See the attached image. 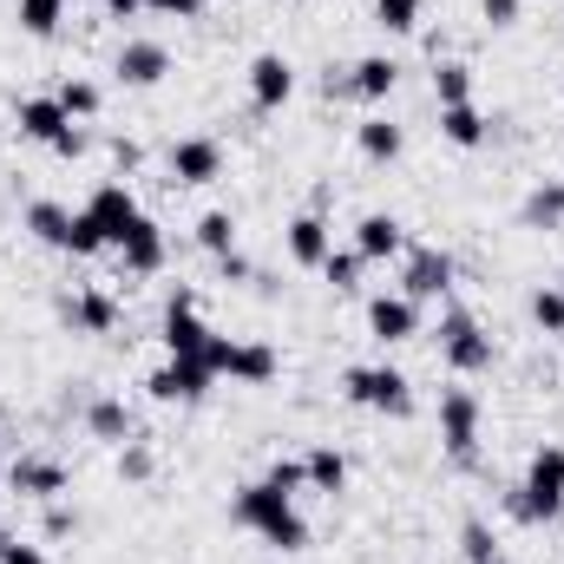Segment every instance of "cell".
Masks as SVG:
<instances>
[{
  "mask_svg": "<svg viewBox=\"0 0 564 564\" xmlns=\"http://www.w3.org/2000/svg\"><path fill=\"white\" fill-rule=\"evenodd\" d=\"M519 217H525V230H564V177H545Z\"/></svg>",
  "mask_w": 564,
  "mask_h": 564,
  "instance_id": "27",
  "label": "cell"
},
{
  "mask_svg": "<svg viewBox=\"0 0 564 564\" xmlns=\"http://www.w3.org/2000/svg\"><path fill=\"white\" fill-rule=\"evenodd\" d=\"M197 250L230 257V250H237V217H230V210H204V217H197Z\"/></svg>",
  "mask_w": 564,
  "mask_h": 564,
  "instance_id": "29",
  "label": "cell"
},
{
  "mask_svg": "<svg viewBox=\"0 0 564 564\" xmlns=\"http://www.w3.org/2000/svg\"><path fill=\"white\" fill-rule=\"evenodd\" d=\"M40 532H46V539H73V532H79V512H73V506H59V499H46Z\"/></svg>",
  "mask_w": 564,
  "mask_h": 564,
  "instance_id": "38",
  "label": "cell"
},
{
  "mask_svg": "<svg viewBox=\"0 0 564 564\" xmlns=\"http://www.w3.org/2000/svg\"><path fill=\"white\" fill-rule=\"evenodd\" d=\"M558 289H564V276H558Z\"/></svg>",
  "mask_w": 564,
  "mask_h": 564,
  "instance_id": "47",
  "label": "cell"
},
{
  "mask_svg": "<svg viewBox=\"0 0 564 564\" xmlns=\"http://www.w3.org/2000/svg\"><path fill=\"white\" fill-rule=\"evenodd\" d=\"M86 433H93V440H106V446H126V440H139L132 408H126V401H112V394H93V401H86Z\"/></svg>",
  "mask_w": 564,
  "mask_h": 564,
  "instance_id": "22",
  "label": "cell"
},
{
  "mask_svg": "<svg viewBox=\"0 0 564 564\" xmlns=\"http://www.w3.org/2000/svg\"><path fill=\"white\" fill-rule=\"evenodd\" d=\"M361 270H368V263H361L355 250H328V263H322V276L335 282L341 295H355V289H361Z\"/></svg>",
  "mask_w": 564,
  "mask_h": 564,
  "instance_id": "31",
  "label": "cell"
},
{
  "mask_svg": "<svg viewBox=\"0 0 564 564\" xmlns=\"http://www.w3.org/2000/svg\"><path fill=\"white\" fill-rule=\"evenodd\" d=\"M492 564H499V558H492Z\"/></svg>",
  "mask_w": 564,
  "mask_h": 564,
  "instance_id": "48",
  "label": "cell"
},
{
  "mask_svg": "<svg viewBox=\"0 0 564 564\" xmlns=\"http://www.w3.org/2000/svg\"><path fill=\"white\" fill-rule=\"evenodd\" d=\"M86 217H93V224L106 230V243L119 250V243H126V230L139 224L144 210H139V197H132V184H126V177H106V184L86 197Z\"/></svg>",
  "mask_w": 564,
  "mask_h": 564,
  "instance_id": "9",
  "label": "cell"
},
{
  "mask_svg": "<svg viewBox=\"0 0 564 564\" xmlns=\"http://www.w3.org/2000/svg\"><path fill=\"white\" fill-rule=\"evenodd\" d=\"M112 73H119V86H132V93L164 86V73H171V46H164V40H126L119 59H112Z\"/></svg>",
  "mask_w": 564,
  "mask_h": 564,
  "instance_id": "13",
  "label": "cell"
},
{
  "mask_svg": "<svg viewBox=\"0 0 564 564\" xmlns=\"http://www.w3.org/2000/svg\"><path fill=\"white\" fill-rule=\"evenodd\" d=\"M210 335H217V328H210V322L197 315V302L177 289V295L164 302V355H171V361H204Z\"/></svg>",
  "mask_w": 564,
  "mask_h": 564,
  "instance_id": "8",
  "label": "cell"
},
{
  "mask_svg": "<svg viewBox=\"0 0 564 564\" xmlns=\"http://www.w3.org/2000/svg\"><path fill=\"white\" fill-rule=\"evenodd\" d=\"M164 164H171V177H177V184H191V191H197V184H217V177H224V144L210 139V132H191V139L171 144V158H164Z\"/></svg>",
  "mask_w": 564,
  "mask_h": 564,
  "instance_id": "11",
  "label": "cell"
},
{
  "mask_svg": "<svg viewBox=\"0 0 564 564\" xmlns=\"http://www.w3.org/2000/svg\"><path fill=\"white\" fill-rule=\"evenodd\" d=\"M355 144H361V158H375V164H394V158L408 151V132H401L394 119H361V126H355Z\"/></svg>",
  "mask_w": 564,
  "mask_h": 564,
  "instance_id": "26",
  "label": "cell"
},
{
  "mask_svg": "<svg viewBox=\"0 0 564 564\" xmlns=\"http://www.w3.org/2000/svg\"><path fill=\"white\" fill-rule=\"evenodd\" d=\"M532 322H539L545 335H564V289H558V282L532 295Z\"/></svg>",
  "mask_w": 564,
  "mask_h": 564,
  "instance_id": "35",
  "label": "cell"
},
{
  "mask_svg": "<svg viewBox=\"0 0 564 564\" xmlns=\"http://www.w3.org/2000/svg\"><path fill=\"white\" fill-rule=\"evenodd\" d=\"M151 473H158V453H151L144 440H126V446H119V479H132V486H144Z\"/></svg>",
  "mask_w": 564,
  "mask_h": 564,
  "instance_id": "33",
  "label": "cell"
},
{
  "mask_svg": "<svg viewBox=\"0 0 564 564\" xmlns=\"http://www.w3.org/2000/svg\"><path fill=\"white\" fill-rule=\"evenodd\" d=\"M401 295L408 302H440V295H453V257L446 250H408V263H401Z\"/></svg>",
  "mask_w": 564,
  "mask_h": 564,
  "instance_id": "10",
  "label": "cell"
},
{
  "mask_svg": "<svg viewBox=\"0 0 564 564\" xmlns=\"http://www.w3.org/2000/svg\"><path fill=\"white\" fill-rule=\"evenodd\" d=\"M421 7L426 0H375V20H381L388 33H414V26H421Z\"/></svg>",
  "mask_w": 564,
  "mask_h": 564,
  "instance_id": "34",
  "label": "cell"
},
{
  "mask_svg": "<svg viewBox=\"0 0 564 564\" xmlns=\"http://www.w3.org/2000/svg\"><path fill=\"white\" fill-rule=\"evenodd\" d=\"M440 139L459 144V151H479V144L492 139V119L479 106H440Z\"/></svg>",
  "mask_w": 564,
  "mask_h": 564,
  "instance_id": "24",
  "label": "cell"
},
{
  "mask_svg": "<svg viewBox=\"0 0 564 564\" xmlns=\"http://www.w3.org/2000/svg\"><path fill=\"white\" fill-rule=\"evenodd\" d=\"M217 270H224V282H257V270H250V257H243V250L217 257Z\"/></svg>",
  "mask_w": 564,
  "mask_h": 564,
  "instance_id": "43",
  "label": "cell"
},
{
  "mask_svg": "<svg viewBox=\"0 0 564 564\" xmlns=\"http://www.w3.org/2000/svg\"><path fill=\"white\" fill-rule=\"evenodd\" d=\"M230 519H237L243 532H257L263 545H276V552H302V545H308V519L295 512V492H282V486H270V479L237 486Z\"/></svg>",
  "mask_w": 564,
  "mask_h": 564,
  "instance_id": "1",
  "label": "cell"
},
{
  "mask_svg": "<svg viewBox=\"0 0 564 564\" xmlns=\"http://www.w3.org/2000/svg\"><path fill=\"white\" fill-rule=\"evenodd\" d=\"M368 335H375L381 348L414 341V335H421V302H408L401 289H394V295H368Z\"/></svg>",
  "mask_w": 564,
  "mask_h": 564,
  "instance_id": "12",
  "label": "cell"
},
{
  "mask_svg": "<svg viewBox=\"0 0 564 564\" xmlns=\"http://www.w3.org/2000/svg\"><path fill=\"white\" fill-rule=\"evenodd\" d=\"M289 93H295V66L282 53H257L250 59V106L276 112V106H289Z\"/></svg>",
  "mask_w": 564,
  "mask_h": 564,
  "instance_id": "17",
  "label": "cell"
},
{
  "mask_svg": "<svg viewBox=\"0 0 564 564\" xmlns=\"http://www.w3.org/2000/svg\"><path fill=\"white\" fill-rule=\"evenodd\" d=\"M302 479H308L315 492L335 499V492L348 486V459H341V446H308V453H302Z\"/></svg>",
  "mask_w": 564,
  "mask_h": 564,
  "instance_id": "25",
  "label": "cell"
},
{
  "mask_svg": "<svg viewBox=\"0 0 564 564\" xmlns=\"http://www.w3.org/2000/svg\"><path fill=\"white\" fill-rule=\"evenodd\" d=\"M53 151H59V158H86V132H79V126H73V132H66V139L53 144Z\"/></svg>",
  "mask_w": 564,
  "mask_h": 564,
  "instance_id": "44",
  "label": "cell"
},
{
  "mask_svg": "<svg viewBox=\"0 0 564 564\" xmlns=\"http://www.w3.org/2000/svg\"><path fill=\"white\" fill-rule=\"evenodd\" d=\"M263 479H270V486H282V492H295V486H308V479H302V459H276V466H270Z\"/></svg>",
  "mask_w": 564,
  "mask_h": 564,
  "instance_id": "39",
  "label": "cell"
},
{
  "mask_svg": "<svg viewBox=\"0 0 564 564\" xmlns=\"http://www.w3.org/2000/svg\"><path fill=\"white\" fill-rule=\"evenodd\" d=\"M433 99L440 106H473V66L466 59H433Z\"/></svg>",
  "mask_w": 564,
  "mask_h": 564,
  "instance_id": "28",
  "label": "cell"
},
{
  "mask_svg": "<svg viewBox=\"0 0 564 564\" xmlns=\"http://www.w3.org/2000/svg\"><path fill=\"white\" fill-rule=\"evenodd\" d=\"M0 564H46L40 545H20V539H0Z\"/></svg>",
  "mask_w": 564,
  "mask_h": 564,
  "instance_id": "42",
  "label": "cell"
},
{
  "mask_svg": "<svg viewBox=\"0 0 564 564\" xmlns=\"http://www.w3.org/2000/svg\"><path fill=\"white\" fill-rule=\"evenodd\" d=\"M210 381H217V375H210L204 361H164L144 388H151V401H184V408H191V401L210 394Z\"/></svg>",
  "mask_w": 564,
  "mask_h": 564,
  "instance_id": "16",
  "label": "cell"
},
{
  "mask_svg": "<svg viewBox=\"0 0 564 564\" xmlns=\"http://www.w3.org/2000/svg\"><path fill=\"white\" fill-rule=\"evenodd\" d=\"M512 519H525V525H558L564 519V446H539L532 453V466H525V479L512 486Z\"/></svg>",
  "mask_w": 564,
  "mask_h": 564,
  "instance_id": "2",
  "label": "cell"
},
{
  "mask_svg": "<svg viewBox=\"0 0 564 564\" xmlns=\"http://www.w3.org/2000/svg\"><path fill=\"white\" fill-rule=\"evenodd\" d=\"M204 368L224 381H243V388H270L282 375V355L270 341H230V335H210V348H204Z\"/></svg>",
  "mask_w": 564,
  "mask_h": 564,
  "instance_id": "3",
  "label": "cell"
},
{
  "mask_svg": "<svg viewBox=\"0 0 564 564\" xmlns=\"http://www.w3.org/2000/svg\"><path fill=\"white\" fill-rule=\"evenodd\" d=\"M59 315H66L79 335H112V328H119V302H112L106 289H79V295H66Z\"/></svg>",
  "mask_w": 564,
  "mask_h": 564,
  "instance_id": "20",
  "label": "cell"
},
{
  "mask_svg": "<svg viewBox=\"0 0 564 564\" xmlns=\"http://www.w3.org/2000/svg\"><path fill=\"white\" fill-rule=\"evenodd\" d=\"M13 126H20V139H33V144H46V151H53V144L66 139L79 119H66V106H59V99H20V106H13Z\"/></svg>",
  "mask_w": 564,
  "mask_h": 564,
  "instance_id": "18",
  "label": "cell"
},
{
  "mask_svg": "<svg viewBox=\"0 0 564 564\" xmlns=\"http://www.w3.org/2000/svg\"><path fill=\"white\" fill-rule=\"evenodd\" d=\"M53 99L66 106V119H93V112H99V86H93V79H66Z\"/></svg>",
  "mask_w": 564,
  "mask_h": 564,
  "instance_id": "32",
  "label": "cell"
},
{
  "mask_svg": "<svg viewBox=\"0 0 564 564\" xmlns=\"http://www.w3.org/2000/svg\"><path fill=\"white\" fill-rule=\"evenodd\" d=\"M119 257H126V276H158V270H164V230H158L151 217H139V224L126 230Z\"/></svg>",
  "mask_w": 564,
  "mask_h": 564,
  "instance_id": "21",
  "label": "cell"
},
{
  "mask_svg": "<svg viewBox=\"0 0 564 564\" xmlns=\"http://www.w3.org/2000/svg\"><path fill=\"white\" fill-rule=\"evenodd\" d=\"M355 257L361 263H388V257H408V224L388 217V210H368L355 224Z\"/></svg>",
  "mask_w": 564,
  "mask_h": 564,
  "instance_id": "15",
  "label": "cell"
},
{
  "mask_svg": "<svg viewBox=\"0 0 564 564\" xmlns=\"http://www.w3.org/2000/svg\"><path fill=\"white\" fill-rule=\"evenodd\" d=\"M26 230H33L46 250H73V210L53 204V197H33V204H26Z\"/></svg>",
  "mask_w": 564,
  "mask_h": 564,
  "instance_id": "23",
  "label": "cell"
},
{
  "mask_svg": "<svg viewBox=\"0 0 564 564\" xmlns=\"http://www.w3.org/2000/svg\"><path fill=\"white\" fill-rule=\"evenodd\" d=\"M139 7H144V0H106V13H119V20H132Z\"/></svg>",
  "mask_w": 564,
  "mask_h": 564,
  "instance_id": "46",
  "label": "cell"
},
{
  "mask_svg": "<svg viewBox=\"0 0 564 564\" xmlns=\"http://www.w3.org/2000/svg\"><path fill=\"white\" fill-rule=\"evenodd\" d=\"M99 250H112V243H106V230H99L86 210H73V250H66V257H99Z\"/></svg>",
  "mask_w": 564,
  "mask_h": 564,
  "instance_id": "36",
  "label": "cell"
},
{
  "mask_svg": "<svg viewBox=\"0 0 564 564\" xmlns=\"http://www.w3.org/2000/svg\"><path fill=\"white\" fill-rule=\"evenodd\" d=\"M322 86H328V99H361V106H381V99L401 86V66H394L388 53H368V59H355L348 73H328Z\"/></svg>",
  "mask_w": 564,
  "mask_h": 564,
  "instance_id": "7",
  "label": "cell"
},
{
  "mask_svg": "<svg viewBox=\"0 0 564 564\" xmlns=\"http://www.w3.org/2000/svg\"><path fill=\"white\" fill-rule=\"evenodd\" d=\"M486 26H519V0H479Z\"/></svg>",
  "mask_w": 564,
  "mask_h": 564,
  "instance_id": "40",
  "label": "cell"
},
{
  "mask_svg": "<svg viewBox=\"0 0 564 564\" xmlns=\"http://www.w3.org/2000/svg\"><path fill=\"white\" fill-rule=\"evenodd\" d=\"M492 355H499V348H492V335L479 328V315L453 302V308L440 315V361H446L453 375H486Z\"/></svg>",
  "mask_w": 564,
  "mask_h": 564,
  "instance_id": "4",
  "label": "cell"
},
{
  "mask_svg": "<svg viewBox=\"0 0 564 564\" xmlns=\"http://www.w3.org/2000/svg\"><path fill=\"white\" fill-rule=\"evenodd\" d=\"M7 486H13V492H26V499H66L73 473H66L59 459H46V453H20V459L7 466Z\"/></svg>",
  "mask_w": 564,
  "mask_h": 564,
  "instance_id": "14",
  "label": "cell"
},
{
  "mask_svg": "<svg viewBox=\"0 0 564 564\" xmlns=\"http://www.w3.org/2000/svg\"><path fill=\"white\" fill-rule=\"evenodd\" d=\"M479 394L473 388H446L440 394V446H446V459L459 466V473H473L479 466Z\"/></svg>",
  "mask_w": 564,
  "mask_h": 564,
  "instance_id": "6",
  "label": "cell"
},
{
  "mask_svg": "<svg viewBox=\"0 0 564 564\" xmlns=\"http://www.w3.org/2000/svg\"><path fill=\"white\" fill-rule=\"evenodd\" d=\"M459 552H466L473 564H492V558H499V552H492V532H486V519H466V525H459Z\"/></svg>",
  "mask_w": 564,
  "mask_h": 564,
  "instance_id": "37",
  "label": "cell"
},
{
  "mask_svg": "<svg viewBox=\"0 0 564 564\" xmlns=\"http://www.w3.org/2000/svg\"><path fill=\"white\" fill-rule=\"evenodd\" d=\"M328 250H335L328 217H322V210H302V217L289 224V257H295L302 270H322V263H328Z\"/></svg>",
  "mask_w": 564,
  "mask_h": 564,
  "instance_id": "19",
  "label": "cell"
},
{
  "mask_svg": "<svg viewBox=\"0 0 564 564\" xmlns=\"http://www.w3.org/2000/svg\"><path fill=\"white\" fill-rule=\"evenodd\" d=\"M112 158H119V164H126V171H132V164H139L144 151H139V144H132V139H112Z\"/></svg>",
  "mask_w": 564,
  "mask_h": 564,
  "instance_id": "45",
  "label": "cell"
},
{
  "mask_svg": "<svg viewBox=\"0 0 564 564\" xmlns=\"http://www.w3.org/2000/svg\"><path fill=\"white\" fill-rule=\"evenodd\" d=\"M144 7H151V13H171V20H197L210 0H144Z\"/></svg>",
  "mask_w": 564,
  "mask_h": 564,
  "instance_id": "41",
  "label": "cell"
},
{
  "mask_svg": "<svg viewBox=\"0 0 564 564\" xmlns=\"http://www.w3.org/2000/svg\"><path fill=\"white\" fill-rule=\"evenodd\" d=\"M348 401L355 408H368V414H414V381L401 375V368H388V361H361V368H348Z\"/></svg>",
  "mask_w": 564,
  "mask_h": 564,
  "instance_id": "5",
  "label": "cell"
},
{
  "mask_svg": "<svg viewBox=\"0 0 564 564\" xmlns=\"http://www.w3.org/2000/svg\"><path fill=\"white\" fill-rule=\"evenodd\" d=\"M59 20H66V0H20V33L53 40V33H59Z\"/></svg>",
  "mask_w": 564,
  "mask_h": 564,
  "instance_id": "30",
  "label": "cell"
}]
</instances>
